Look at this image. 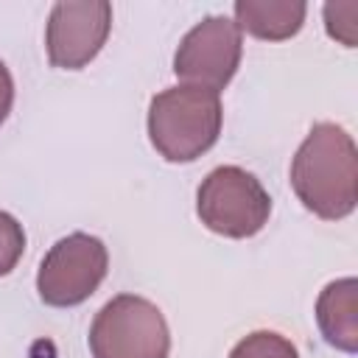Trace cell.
Listing matches in <instances>:
<instances>
[{
	"label": "cell",
	"mask_w": 358,
	"mask_h": 358,
	"mask_svg": "<svg viewBox=\"0 0 358 358\" xmlns=\"http://www.w3.org/2000/svg\"><path fill=\"white\" fill-rule=\"evenodd\" d=\"M291 187L313 215L347 218L358 204V148L338 123H316L291 159Z\"/></svg>",
	"instance_id": "cell-1"
},
{
	"label": "cell",
	"mask_w": 358,
	"mask_h": 358,
	"mask_svg": "<svg viewBox=\"0 0 358 358\" xmlns=\"http://www.w3.org/2000/svg\"><path fill=\"white\" fill-rule=\"evenodd\" d=\"M224 106L218 92L201 87H168L148 103V137L168 162H193L207 154L221 134Z\"/></svg>",
	"instance_id": "cell-2"
},
{
	"label": "cell",
	"mask_w": 358,
	"mask_h": 358,
	"mask_svg": "<svg viewBox=\"0 0 358 358\" xmlns=\"http://www.w3.org/2000/svg\"><path fill=\"white\" fill-rule=\"evenodd\" d=\"M196 213L210 232L241 241L268 224L271 196L246 168L218 165L196 190Z\"/></svg>",
	"instance_id": "cell-3"
},
{
	"label": "cell",
	"mask_w": 358,
	"mask_h": 358,
	"mask_svg": "<svg viewBox=\"0 0 358 358\" xmlns=\"http://www.w3.org/2000/svg\"><path fill=\"white\" fill-rule=\"evenodd\" d=\"M90 352L92 358H168L171 330L154 302L117 294L92 319Z\"/></svg>",
	"instance_id": "cell-4"
},
{
	"label": "cell",
	"mask_w": 358,
	"mask_h": 358,
	"mask_svg": "<svg viewBox=\"0 0 358 358\" xmlns=\"http://www.w3.org/2000/svg\"><path fill=\"white\" fill-rule=\"evenodd\" d=\"M109 271V252L101 238L70 232L56 241L39 263L36 291L50 308H76L87 302Z\"/></svg>",
	"instance_id": "cell-5"
},
{
	"label": "cell",
	"mask_w": 358,
	"mask_h": 358,
	"mask_svg": "<svg viewBox=\"0 0 358 358\" xmlns=\"http://www.w3.org/2000/svg\"><path fill=\"white\" fill-rule=\"evenodd\" d=\"M243 39L229 17H204L179 42L173 53V73L187 87L221 92L238 73Z\"/></svg>",
	"instance_id": "cell-6"
},
{
	"label": "cell",
	"mask_w": 358,
	"mask_h": 358,
	"mask_svg": "<svg viewBox=\"0 0 358 358\" xmlns=\"http://www.w3.org/2000/svg\"><path fill=\"white\" fill-rule=\"evenodd\" d=\"M112 31V6L106 0H62L50 8L45 25L48 59L59 70L87 67Z\"/></svg>",
	"instance_id": "cell-7"
},
{
	"label": "cell",
	"mask_w": 358,
	"mask_h": 358,
	"mask_svg": "<svg viewBox=\"0 0 358 358\" xmlns=\"http://www.w3.org/2000/svg\"><path fill=\"white\" fill-rule=\"evenodd\" d=\"M316 324L324 341L347 355L358 352V280L341 277L322 288L316 299Z\"/></svg>",
	"instance_id": "cell-8"
},
{
	"label": "cell",
	"mask_w": 358,
	"mask_h": 358,
	"mask_svg": "<svg viewBox=\"0 0 358 358\" xmlns=\"http://www.w3.org/2000/svg\"><path fill=\"white\" fill-rule=\"evenodd\" d=\"M308 6L302 0H238L235 25L266 42H282L299 34Z\"/></svg>",
	"instance_id": "cell-9"
},
{
	"label": "cell",
	"mask_w": 358,
	"mask_h": 358,
	"mask_svg": "<svg viewBox=\"0 0 358 358\" xmlns=\"http://www.w3.org/2000/svg\"><path fill=\"white\" fill-rule=\"evenodd\" d=\"M229 358H299V352L285 336L274 330H255L232 347Z\"/></svg>",
	"instance_id": "cell-10"
},
{
	"label": "cell",
	"mask_w": 358,
	"mask_h": 358,
	"mask_svg": "<svg viewBox=\"0 0 358 358\" xmlns=\"http://www.w3.org/2000/svg\"><path fill=\"white\" fill-rule=\"evenodd\" d=\"M22 252H25V229H22V224L11 213L0 210V277L11 274L17 268Z\"/></svg>",
	"instance_id": "cell-11"
},
{
	"label": "cell",
	"mask_w": 358,
	"mask_h": 358,
	"mask_svg": "<svg viewBox=\"0 0 358 358\" xmlns=\"http://www.w3.org/2000/svg\"><path fill=\"white\" fill-rule=\"evenodd\" d=\"M355 20H358V3L347 0V3H327L324 6V25L327 34L333 39H338L347 48H355L358 36H355Z\"/></svg>",
	"instance_id": "cell-12"
},
{
	"label": "cell",
	"mask_w": 358,
	"mask_h": 358,
	"mask_svg": "<svg viewBox=\"0 0 358 358\" xmlns=\"http://www.w3.org/2000/svg\"><path fill=\"white\" fill-rule=\"evenodd\" d=\"M11 103H14V78H11V70L6 67V62H0V126L6 123Z\"/></svg>",
	"instance_id": "cell-13"
}]
</instances>
